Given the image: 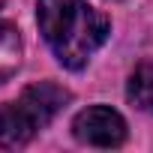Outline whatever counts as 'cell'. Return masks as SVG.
Here are the masks:
<instances>
[{"instance_id": "1", "label": "cell", "mask_w": 153, "mask_h": 153, "mask_svg": "<svg viewBox=\"0 0 153 153\" xmlns=\"http://www.w3.org/2000/svg\"><path fill=\"white\" fill-rule=\"evenodd\" d=\"M36 21L57 60L69 69H81L111 30L108 18L87 0H39Z\"/></svg>"}, {"instance_id": "2", "label": "cell", "mask_w": 153, "mask_h": 153, "mask_svg": "<svg viewBox=\"0 0 153 153\" xmlns=\"http://www.w3.org/2000/svg\"><path fill=\"white\" fill-rule=\"evenodd\" d=\"M69 93L51 81L27 87L15 102L0 108V147H21L66 105Z\"/></svg>"}, {"instance_id": "3", "label": "cell", "mask_w": 153, "mask_h": 153, "mask_svg": "<svg viewBox=\"0 0 153 153\" xmlns=\"http://www.w3.org/2000/svg\"><path fill=\"white\" fill-rule=\"evenodd\" d=\"M72 135L90 147H120L126 141V120L114 108L93 105L72 120Z\"/></svg>"}, {"instance_id": "4", "label": "cell", "mask_w": 153, "mask_h": 153, "mask_svg": "<svg viewBox=\"0 0 153 153\" xmlns=\"http://www.w3.org/2000/svg\"><path fill=\"white\" fill-rule=\"evenodd\" d=\"M21 66V36L12 24L0 21V84H6Z\"/></svg>"}, {"instance_id": "5", "label": "cell", "mask_w": 153, "mask_h": 153, "mask_svg": "<svg viewBox=\"0 0 153 153\" xmlns=\"http://www.w3.org/2000/svg\"><path fill=\"white\" fill-rule=\"evenodd\" d=\"M129 99L144 108V111H153V60H144L129 78V87H126Z\"/></svg>"}]
</instances>
